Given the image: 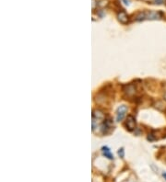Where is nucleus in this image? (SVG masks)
<instances>
[{"label": "nucleus", "mask_w": 166, "mask_h": 182, "mask_svg": "<svg viewBox=\"0 0 166 182\" xmlns=\"http://www.w3.org/2000/svg\"><path fill=\"white\" fill-rule=\"evenodd\" d=\"M117 19L118 20L120 21V23L122 24H127L128 20H129V18H128V15L124 12V11H119L117 13Z\"/></svg>", "instance_id": "6"}, {"label": "nucleus", "mask_w": 166, "mask_h": 182, "mask_svg": "<svg viewBox=\"0 0 166 182\" xmlns=\"http://www.w3.org/2000/svg\"><path fill=\"white\" fill-rule=\"evenodd\" d=\"M136 119L132 115H128L126 120V127L128 131H134L136 129Z\"/></svg>", "instance_id": "4"}, {"label": "nucleus", "mask_w": 166, "mask_h": 182, "mask_svg": "<svg viewBox=\"0 0 166 182\" xmlns=\"http://www.w3.org/2000/svg\"><path fill=\"white\" fill-rule=\"evenodd\" d=\"M102 152H103V155L105 157H107L108 159H114V155H113V154L111 153L110 149L108 148L107 146H103V147L102 148Z\"/></svg>", "instance_id": "7"}, {"label": "nucleus", "mask_w": 166, "mask_h": 182, "mask_svg": "<svg viewBox=\"0 0 166 182\" xmlns=\"http://www.w3.org/2000/svg\"><path fill=\"white\" fill-rule=\"evenodd\" d=\"M112 127H113L112 120H111V119H105L104 121L103 122V125H102V131H103V134H106Z\"/></svg>", "instance_id": "5"}, {"label": "nucleus", "mask_w": 166, "mask_h": 182, "mask_svg": "<svg viewBox=\"0 0 166 182\" xmlns=\"http://www.w3.org/2000/svg\"><path fill=\"white\" fill-rule=\"evenodd\" d=\"M118 155H119L120 157H124V149H123V148H121V149H119V150H118Z\"/></svg>", "instance_id": "8"}, {"label": "nucleus", "mask_w": 166, "mask_h": 182, "mask_svg": "<svg viewBox=\"0 0 166 182\" xmlns=\"http://www.w3.org/2000/svg\"><path fill=\"white\" fill-rule=\"evenodd\" d=\"M127 112V107L126 105H121L116 111V121H121L124 120V118L126 117Z\"/></svg>", "instance_id": "3"}, {"label": "nucleus", "mask_w": 166, "mask_h": 182, "mask_svg": "<svg viewBox=\"0 0 166 182\" xmlns=\"http://www.w3.org/2000/svg\"><path fill=\"white\" fill-rule=\"evenodd\" d=\"M154 2H156L155 4H162V3H163V0H155Z\"/></svg>", "instance_id": "9"}, {"label": "nucleus", "mask_w": 166, "mask_h": 182, "mask_svg": "<svg viewBox=\"0 0 166 182\" xmlns=\"http://www.w3.org/2000/svg\"><path fill=\"white\" fill-rule=\"evenodd\" d=\"M162 176H163L164 179L166 180V172H163V173H162Z\"/></svg>", "instance_id": "10"}, {"label": "nucleus", "mask_w": 166, "mask_h": 182, "mask_svg": "<svg viewBox=\"0 0 166 182\" xmlns=\"http://www.w3.org/2000/svg\"><path fill=\"white\" fill-rule=\"evenodd\" d=\"M162 18V13L160 12H152L146 11L140 12L137 15L136 20H159Z\"/></svg>", "instance_id": "1"}, {"label": "nucleus", "mask_w": 166, "mask_h": 182, "mask_svg": "<svg viewBox=\"0 0 166 182\" xmlns=\"http://www.w3.org/2000/svg\"><path fill=\"white\" fill-rule=\"evenodd\" d=\"M163 99H164V100L166 101V92H165V93L163 94Z\"/></svg>", "instance_id": "11"}, {"label": "nucleus", "mask_w": 166, "mask_h": 182, "mask_svg": "<svg viewBox=\"0 0 166 182\" xmlns=\"http://www.w3.org/2000/svg\"><path fill=\"white\" fill-rule=\"evenodd\" d=\"M123 91L127 97H133V96H135L136 93H137V88H136L135 85L127 84V85L123 86Z\"/></svg>", "instance_id": "2"}]
</instances>
